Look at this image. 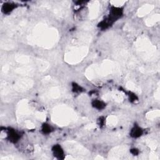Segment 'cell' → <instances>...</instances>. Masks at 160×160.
Masks as SVG:
<instances>
[{
  "mask_svg": "<svg viewBox=\"0 0 160 160\" xmlns=\"http://www.w3.org/2000/svg\"><path fill=\"white\" fill-rule=\"evenodd\" d=\"M143 133V130L139 126L136 125L131 129L130 131V135L134 138H138L142 136Z\"/></svg>",
  "mask_w": 160,
  "mask_h": 160,
  "instance_id": "obj_2",
  "label": "cell"
},
{
  "mask_svg": "<svg viewBox=\"0 0 160 160\" xmlns=\"http://www.w3.org/2000/svg\"><path fill=\"white\" fill-rule=\"evenodd\" d=\"M16 8V5L15 3L12 2L5 3L3 5L1 11L3 13L5 14H10L12 13L13 11Z\"/></svg>",
  "mask_w": 160,
  "mask_h": 160,
  "instance_id": "obj_1",
  "label": "cell"
},
{
  "mask_svg": "<svg viewBox=\"0 0 160 160\" xmlns=\"http://www.w3.org/2000/svg\"><path fill=\"white\" fill-rule=\"evenodd\" d=\"M72 90L73 91L74 93H81L83 91V88L80 86L79 84H78L75 83H73L72 84Z\"/></svg>",
  "mask_w": 160,
  "mask_h": 160,
  "instance_id": "obj_7",
  "label": "cell"
},
{
  "mask_svg": "<svg viewBox=\"0 0 160 160\" xmlns=\"http://www.w3.org/2000/svg\"><path fill=\"white\" fill-rule=\"evenodd\" d=\"M129 99H131V101H135L137 99V97L135 93H133L129 92Z\"/></svg>",
  "mask_w": 160,
  "mask_h": 160,
  "instance_id": "obj_8",
  "label": "cell"
},
{
  "mask_svg": "<svg viewBox=\"0 0 160 160\" xmlns=\"http://www.w3.org/2000/svg\"><path fill=\"white\" fill-rule=\"evenodd\" d=\"M53 152L54 155L57 156L58 158H61L63 155V154H64V152H63L62 148L61 147L60 145L59 144L54 145L53 148Z\"/></svg>",
  "mask_w": 160,
  "mask_h": 160,
  "instance_id": "obj_4",
  "label": "cell"
},
{
  "mask_svg": "<svg viewBox=\"0 0 160 160\" xmlns=\"http://www.w3.org/2000/svg\"><path fill=\"white\" fill-rule=\"evenodd\" d=\"M42 131L44 134H49L52 131V127L47 123H44L42 126Z\"/></svg>",
  "mask_w": 160,
  "mask_h": 160,
  "instance_id": "obj_6",
  "label": "cell"
},
{
  "mask_svg": "<svg viewBox=\"0 0 160 160\" xmlns=\"http://www.w3.org/2000/svg\"><path fill=\"white\" fill-rule=\"evenodd\" d=\"M8 137L10 141L13 143H16L20 138L19 134L14 130H10L8 133Z\"/></svg>",
  "mask_w": 160,
  "mask_h": 160,
  "instance_id": "obj_3",
  "label": "cell"
},
{
  "mask_svg": "<svg viewBox=\"0 0 160 160\" xmlns=\"http://www.w3.org/2000/svg\"><path fill=\"white\" fill-rule=\"evenodd\" d=\"M92 105L97 110H103V108H105L106 106L105 103L98 99L95 100V101L92 103Z\"/></svg>",
  "mask_w": 160,
  "mask_h": 160,
  "instance_id": "obj_5",
  "label": "cell"
}]
</instances>
